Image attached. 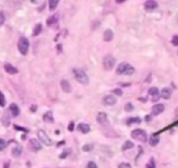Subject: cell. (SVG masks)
<instances>
[{
    "label": "cell",
    "mask_w": 178,
    "mask_h": 168,
    "mask_svg": "<svg viewBox=\"0 0 178 168\" xmlns=\"http://www.w3.org/2000/svg\"><path fill=\"white\" fill-rule=\"evenodd\" d=\"M135 72V68L134 66L126 63V62H123V63H119L117 67V74L118 75H132Z\"/></svg>",
    "instance_id": "obj_1"
},
{
    "label": "cell",
    "mask_w": 178,
    "mask_h": 168,
    "mask_svg": "<svg viewBox=\"0 0 178 168\" xmlns=\"http://www.w3.org/2000/svg\"><path fill=\"white\" fill-rule=\"evenodd\" d=\"M74 75H75V78H76V80L79 81V83H81V84H84V85H87L89 83V78H88V75L85 74L84 70L75 68V70H74Z\"/></svg>",
    "instance_id": "obj_2"
},
{
    "label": "cell",
    "mask_w": 178,
    "mask_h": 168,
    "mask_svg": "<svg viewBox=\"0 0 178 168\" xmlns=\"http://www.w3.org/2000/svg\"><path fill=\"white\" fill-rule=\"evenodd\" d=\"M17 47H18V51L21 53L22 55H26L28 54V50H29V41L26 37H21L18 39V44H17Z\"/></svg>",
    "instance_id": "obj_3"
},
{
    "label": "cell",
    "mask_w": 178,
    "mask_h": 168,
    "mask_svg": "<svg viewBox=\"0 0 178 168\" xmlns=\"http://www.w3.org/2000/svg\"><path fill=\"white\" fill-rule=\"evenodd\" d=\"M131 137L136 141H140V142H147V133L141 129H135L134 131H131Z\"/></svg>",
    "instance_id": "obj_4"
},
{
    "label": "cell",
    "mask_w": 178,
    "mask_h": 168,
    "mask_svg": "<svg viewBox=\"0 0 178 168\" xmlns=\"http://www.w3.org/2000/svg\"><path fill=\"white\" fill-rule=\"evenodd\" d=\"M102 64H104L105 70H111L115 64V58L113 55H106V57L104 58V61H102Z\"/></svg>",
    "instance_id": "obj_5"
},
{
    "label": "cell",
    "mask_w": 178,
    "mask_h": 168,
    "mask_svg": "<svg viewBox=\"0 0 178 168\" xmlns=\"http://www.w3.org/2000/svg\"><path fill=\"white\" fill-rule=\"evenodd\" d=\"M37 137H38L39 142H42L43 144H46V146H51V139L47 135H46V133H45L43 130H38Z\"/></svg>",
    "instance_id": "obj_6"
},
{
    "label": "cell",
    "mask_w": 178,
    "mask_h": 168,
    "mask_svg": "<svg viewBox=\"0 0 178 168\" xmlns=\"http://www.w3.org/2000/svg\"><path fill=\"white\" fill-rule=\"evenodd\" d=\"M157 1H154V0H147L146 3H144V8H146V11L151 12V11H154V9H157Z\"/></svg>",
    "instance_id": "obj_7"
},
{
    "label": "cell",
    "mask_w": 178,
    "mask_h": 168,
    "mask_svg": "<svg viewBox=\"0 0 178 168\" xmlns=\"http://www.w3.org/2000/svg\"><path fill=\"white\" fill-rule=\"evenodd\" d=\"M115 103H117V98H115L113 95H107V96H105L102 98V104L107 105V107H111V105H114Z\"/></svg>",
    "instance_id": "obj_8"
},
{
    "label": "cell",
    "mask_w": 178,
    "mask_h": 168,
    "mask_svg": "<svg viewBox=\"0 0 178 168\" xmlns=\"http://www.w3.org/2000/svg\"><path fill=\"white\" fill-rule=\"evenodd\" d=\"M164 109H165L164 104H156V105H153V108H152V114L153 116H159V114H161L164 112Z\"/></svg>",
    "instance_id": "obj_9"
},
{
    "label": "cell",
    "mask_w": 178,
    "mask_h": 168,
    "mask_svg": "<svg viewBox=\"0 0 178 168\" xmlns=\"http://www.w3.org/2000/svg\"><path fill=\"white\" fill-rule=\"evenodd\" d=\"M29 144H30V147L34 151H39L42 149V144H41V142L39 141H37V139H30L29 141Z\"/></svg>",
    "instance_id": "obj_10"
},
{
    "label": "cell",
    "mask_w": 178,
    "mask_h": 168,
    "mask_svg": "<svg viewBox=\"0 0 178 168\" xmlns=\"http://www.w3.org/2000/svg\"><path fill=\"white\" fill-rule=\"evenodd\" d=\"M60 87H62V90H63L65 93H70V92L72 91V90H71V84H70V81L65 80V79H63V80L60 81Z\"/></svg>",
    "instance_id": "obj_11"
},
{
    "label": "cell",
    "mask_w": 178,
    "mask_h": 168,
    "mask_svg": "<svg viewBox=\"0 0 178 168\" xmlns=\"http://www.w3.org/2000/svg\"><path fill=\"white\" fill-rule=\"evenodd\" d=\"M4 70L8 72V74H12V75H16L18 72V70L16 67H13L12 64H9V63H5L4 64Z\"/></svg>",
    "instance_id": "obj_12"
},
{
    "label": "cell",
    "mask_w": 178,
    "mask_h": 168,
    "mask_svg": "<svg viewBox=\"0 0 178 168\" xmlns=\"http://www.w3.org/2000/svg\"><path fill=\"white\" fill-rule=\"evenodd\" d=\"M113 37H114L113 30H111V29H106V30H105V33H104V41L110 42L111 39H113Z\"/></svg>",
    "instance_id": "obj_13"
},
{
    "label": "cell",
    "mask_w": 178,
    "mask_h": 168,
    "mask_svg": "<svg viewBox=\"0 0 178 168\" xmlns=\"http://www.w3.org/2000/svg\"><path fill=\"white\" fill-rule=\"evenodd\" d=\"M9 112H11V114L13 117H17L20 114V108L16 104H11L9 105Z\"/></svg>",
    "instance_id": "obj_14"
},
{
    "label": "cell",
    "mask_w": 178,
    "mask_h": 168,
    "mask_svg": "<svg viewBox=\"0 0 178 168\" xmlns=\"http://www.w3.org/2000/svg\"><path fill=\"white\" fill-rule=\"evenodd\" d=\"M97 122L98 124H106L107 122V116H106V113H102V112H101V113H98L97 114Z\"/></svg>",
    "instance_id": "obj_15"
},
{
    "label": "cell",
    "mask_w": 178,
    "mask_h": 168,
    "mask_svg": "<svg viewBox=\"0 0 178 168\" xmlns=\"http://www.w3.org/2000/svg\"><path fill=\"white\" fill-rule=\"evenodd\" d=\"M160 95H161V97L163 98L168 100V98H170V96H172V90H170V88H164Z\"/></svg>",
    "instance_id": "obj_16"
},
{
    "label": "cell",
    "mask_w": 178,
    "mask_h": 168,
    "mask_svg": "<svg viewBox=\"0 0 178 168\" xmlns=\"http://www.w3.org/2000/svg\"><path fill=\"white\" fill-rule=\"evenodd\" d=\"M77 129L80 130L83 134H87V133H89V131H90V127H89L88 124H80V125L77 126Z\"/></svg>",
    "instance_id": "obj_17"
},
{
    "label": "cell",
    "mask_w": 178,
    "mask_h": 168,
    "mask_svg": "<svg viewBox=\"0 0 178 168\" xmlns=\"http://www.w3.org/2000/svg\"><path fill=\"white\" fill-rule=\"evenodd\" d=\"M58 20H59V17H58V15H54V16H51V17H49L47 19V25L49 26H52V25H55L58 22Z\"/></svg>",
    "instance_id": "obj_18"
},
{
    "label": "cell",
    "mask_w": 178,
    "mask_h": 168,
    "mask_svg": "<svg viewBox=\"0 0 178 168\" xmlns=\"http://www.w3.org/2000/svg\"><path fill=\"white\" fill-rule=\"evenodd\" d=\"M149 95H151V96H152V97L154 98V100H156V98L159 97V95H160V92H159V88H156V87H152V88H151V90H149ZM154 100H153V101H154Z\"/></svg>",
    "instance_id": "obj_19"
},
{
    "label": "cell",
    "mask_w": 178,
    "mask_h": 168,
    "mask_svg": "<svg viewBox=\"0 0 178 168\" xmlns=\"http://www.w3.org/2000/svg\"><path fill=\"white\" fill-rule=\"evenodd\" d=\"M58 3H59V0H49V8H50V11H55L57 9Z\"/></svg>",
    "instance_id": "obj_20"
},
{
    "label": "cell",
    "mask_w": 178,
    "mask_h": 168,
    "mask_svg": "<svg viewBox=\"0 0 178 168\" xmlns=\"http://www.w3.org/2000/svg\"><path fill=\"white\" fill-rule=\"evenodd\" d=\"M43 121L45 122H54V117H52V113H50V112H47V113H45L43 116Z\"/></svg>",
    "instance_id": "obj_21"
},
{
    "label": "cell",
    "mask_w": 178,
    "mask_h": 168,
    "mask_svg": "<svg viewBox=\"0 0 178 168\" xmlns=\"http://www.w3.org/2000/svg\"><path fill=\"white\" fill-rule=\"evenodd\" d=\"M132 147H134V143L130 142V141H126V142L123 143V146H122V151H127V150L132 149Z\"/></svg>",
    "instance_id": "obj_22"
},
{
    "label": "cell",
    "mask_w": 178,
    "mask_h": 168,
    "mask_svg": "<svg viewBox=\"0 0 178 168\" xmlns=\"http://www.w3.org/2000/svg\"><path fill=\"white\" fill-rule=\"evenodd\" d=\"M159 142H160L159 135H152V137H151V139H149V144H151V146H157Z\"/></svg>",
    "instance_id": "obj_23"
},
{
    "label": "cell",
    "mask_w": 178,
    "mask_h": 168,
    "mask_svg": "<svg viewBox=\"0 0 178 168\" xmlns=\"http://www.w3.org/2000/svg\"><path fill=\"white\" fill-rule=\"evenodd\" d=\"M21 151H22L21 146H17V147H15V149L12 150V155L15 156V158H17V156H20V155H21Z\"/></svg>",
    "instance_id": "obj_24"
},
{
    "label": "cell",
    "mask_w": 178,
    "mask_h": 168,
    "mask_svg": "<svg viewBox=\"0 0 178 168\" xmlns=\"http://www.w3.org/2000/svg\"><path fill=\"white\" fill-rule=\"evenodd\" d=\"M41 32H42V25H41V24H37V25L34 26V30H33V36H38Z\"/></svg>",
    "instance_id": "obj_25"
},
{
    "label": "cell",
    "mask_w": 178,
    "mask_h": 168,
    "mask_svg": "<svg viewBox=\"0 0 178 168\" xmlns=\"http://www.w3.org/2000/svg\"><path fill=\"white\" fill-rule=\"evenodd\" d=\"M141 122V120L139 117H135V118H128L127 120V124L128 125H131V124H140Z\"/></svg>",
    "instance_id": "obj_26"
},
{
    "label": "cell",
    "mask_w": 178,
    "mask_h": 168,
    "mask_svg": "<svg viewBox=\"0 0 178 168\" xmlns=\"http://www.w3.org/2000/svg\"><path fill=\"white\" fill-rule=\"evenodd\" d=\"M146 168H156V163H154V159H153V158L149 160V162H148V164H147Z\"/></svg>",
    "instance_id": "obj_27"
},
{
    "label": "cell",
    "mask_w": 178,
    "mask_h": 168,
    "mask_svg": "<svg viewBox=\"0 0 178 168\" xmlns=\"http://www.w3.org/2000/svg\"><path fill=\"white\" fill-rule=\"evenodd\" d=\"M93 144H85V146L83 147V150L85 151V152H88V151H92V150H93Z\"/></svg>",
    "instance_id": "obj_28"
},
{
    "label": "cell",
    "mask_w": 178,
    "mask_h": 168,
    "mask_svg": "<svg viewBox=\"0 0 178 168\" xmlns=\"http://www.w3.org/2000/svg\"><path fill=\"white\" fill-rule=\"evenodd\" d=\"M5 105V97H4V95L0 92V107H4Z\"/></svg>",
    "instance_id": "obj_29"
},
{
    "label": "cell",
    "mask_w": 178,
    "mask_h": 168,
    "mask_svg": "<svg viewBox=\"0 0 178 168\" xmlns=\"http://www.w3.org/2000/svg\"><path fill=\"white\" fill-rule=\"evenodd\" d=\"M7 147V142L4 139H0V151H3Z\"/></svg>",
    "instance_id": "obj_30"
},
{
    "label": "cell",
    "mask_w": 178,
    "mask_h": 168,
    "mask_svg": "<svg viewBox=\"0 0 178 168\" xmlns=\"http://www.w3.org/2000/svg\"><path fill=\"white\" fill-rule=\"evenodd\" d=\"M172 45L173 46H178V34H176L174 37L172 38Z\"/></svg>",
    "instance_id": "obj_31"
},
{
    "label": "cell",
    "mask_w": 178,
    "mask_h": 168,
    "mask_svg": "<svg viewBox=\"0 0 178 168\" xmlns=\"http://www.w3.org/2000/svg\"><path fill=\"white\" fill-rule=\"evenodd\" d=\"M113 93H115L117 96H122L123 92H122V90H119V88H115V90H113Z\"/></svg>",
    "instance_id": "obj_32"
},
{
    "label": "cell",
    "mask_w": 178,
    "mask_h": 168,
    "mask_svg": "<svg viewBox=\"0 0 178 168\" xmlns=\"http://www.w3.org/2000/svg\"><path fill=\"white\" fill-rule=\"evenodd\" d=\"M124 109H126L127 112H131V110H134V105L132 104H126V107H124Z\"/></svg>",
    "instance_id": "obj_33"
},
{
    "label": "cell",
    "mask_w": 178,
    "mask_h": 168,
    "mask_svg": "<svg viewBox=\"0 0 178 168\" xmlns=\"http://www.w3.org/2000/svg\"><path fill=\"white\" fill-rule=\"evenodd\" d=\"M4 21H5V16H4V13L0 12V26L4 24Z\"/></svg>",
    "instance_id": "obj_34"
},
{
    "label": "cell",
    "mask_w": 178,
    "mask_h": 168,
    "mask_svg": "<svg viewBox=\"0 0 178 168\" xmlns=\"http://www.w3.org/2000/svg\"><path fill=\"white\" fill-rule=\"evenodd\" d=\"M118 168H131V164H128V163H121L119 166H118Z\"/></svg>",
    "instance_id": "obj_35"
},
{
    "label": "cell",
    "mask_w": 178,
    "mask_h": 168,
    "mask_svg": "<svg viewBox=\"0 0 178 168\" xmlns=\"http://www.w3.org/2000/svg\"><path fill=\"white\" fill-rule=\"evenodd\" d=\"M87 168H98V167H97V164H96L94 162H89L88 166H87Z\"/></svg>",
    "instance_id": "obj_36"
},
{
    "label": "cell",
    "mask_w": 178,
    "mask_h": 168,
    "mask_svg": "<svg viewBox=\"0 0 178 168\" xmlns=\"http://www.w3.org/2000/svg\"><path fill=\"white\" fill-rule=\"evenodd\" d=\"M74 129H75V122H71L70 125H68V130H70V131H72Z\"/></svg>",
    "instance_id": "obj_37"
},
{
    "label": "cell",
    "mask_w": 178,
    "mask_h": 168,
    "mask_svg": "<svg viewBox=\"0 0 178 168\" xmlns=\"http://www.w3.org/2000/svg\"><path fill=\"white\" fill-rule=\"evenodd\" d=\"M68 152H70V150H65L64 152H63V154H62V155H60V158H62V159H64V158L68 155Z\"/></svg>",
    "instance_id": "obj_38"
},
{
    "label": "cell",
    "mask_w": 178,
    "mask_h": 168,
    "mask_svg": "<svg viewBox=\"0 0 178 168\" xmlns=\"http://www.w3.org/2000/svg\"><path fill=\"white\" fill-rule=\"evenodd\" d=\"M30 1H32V3H34V4H38V3L41 1V0H30Z\"/></svg>",
    "instance_id": "obj_39"
},
{
    "label": "cell",
    "mask_w": 178,
    "mask_h": 168,
    "mask_svg": "<svg viewBox=\"0 0 178 168\" xmlns=\"http://www.w3.org/2000/svg\"><path fill=\"white\" fill-rule=\"evenodd\" d=\"M4 168H9V163H8V162L4 163Z\"/></svg>",
    "instance_id": "obj_40"
},
{
    "label": "cell",
    "mask_w": 178,
    "mask_h": 168,
    "mask_svg": "<svg viewBox=\"0 0 178 168\" xmlns=\"http://www.w3.org/2000/svg\"><path fill=\"white\" fill-rule=\"evenodd\" d=\"M63 144H64V141H62V142L58 143V146H63Z\"/></svg>",
    "instance_id": "obj_41"
},
{
    "label": "cell",
    "mask_w": 178,
    "mask_h": 168,
    "mask_svg": "<svg viewBox=\"0 0 178 168\" xmlns=\"http://www.w3.org/2000/svg\"><path fill=\"white\" fill-rule=\"evenodd\" d=\"M123 1H126V0H117V3H119V4L121 3H123Z\"/></svg>",
    "instance_id": "obj_42"
},
{
    "label": "cell",
    "mask_w": 178,
    "mask_h": 168,
    "mask_svg": "<svg viewBox=\"0 0 178 168\" xmlns=\"http://www.w3.org/2000/svg\"><path fill=\"white\" fill-rule=\"evenodd\" d=\"M176 117H178V108H177V110H176Z\"/></svg>",
    "instance_id": "obj_43"
}]
</instances>
